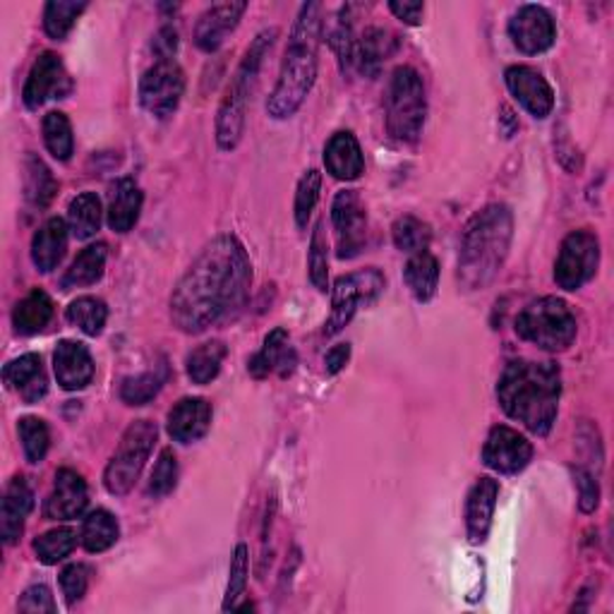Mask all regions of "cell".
Masks as SVG:
<instances>
[{
    "mask_svg": "<svg viewBox=\"0 0 614 614\" xmlns=\"http://www.w3.org/2000/svg\"><path fill=\"white\" fill-rule=\"evenodd\" d=\"M252 265L236 236L214 238L182 274L171 296V319L182 334H202L248 303Z\"/></svg>",
    "mask_w": 614,
    "mask_h": 614,
    "instance_id": "obj_1",
    "label": "cell"
},
{
    "mask_svg": "<svg viewBox=\"0 0 614 614\" xmlns=\"http://www.w3.org/2000/svg\"><path fill=\"white\" fill-rule=\"evenodd\" d=\"M562 375L555 363L512 360L497 382L499 406L533 435L545 437L557 420Z\"/></svg>",
    "mask_w": 614,
    "mask_h": 614,
    "instance_id": "obj_2",
    "label": "cell"
},
{
    "mask_svg": "<svg viewBox=\"0 0 614 614\" xmlns=\"http://www.w3.org/2000/svg\"><path fill=\"white\" fill-rule=\"evenodd\" d=\"M514 217L506 205H489L466 224L458 250V284L466 290H483L497 279L509 255Z\"/></svg>",
    "mask_w": 614,
    "mask_h": 614,
    "instance_id": "obj_3",
    "label": "cell"
},
{
    "mask_svg": "<svg viewBox=\"0 0 614 614\" xmlns=\"http://www.w3.org/2000/svg\"><path fill=\"white\" fill-rule=\"evenodd\" d=\"M319 12V3H305L300 8L294 34L288 39L279 80L267 101V111L276 120L294 116L317 80V51L321 39Z\"/></svg>",
    "mask_w": 614,
    "mask_h": 614,
    "instance_id": "obj_4",
    "label": "cell"
},
{
    "mask_svg": "<svg viewBox=\"0 0 614 614\" xmlns=\"http://www.w3.org/2000/svg\"><path fill=\"white\" fill-rule=\"evenodd\" d=\"M276 34H279L276 29H265V32H259L255 37L250 49L245 51V56L240 60L234 80H230V85L226 89V97L219 106V116H217V142L224 151L236 149L240 142L242 130H245V116H248V101H250V95L257 85L259 66H263L265 56L274 46Z\"/></svg>",
    "mask_w": 614,
    "mask_h": 614,
    "instance_id": "obj_5",
    "label": "cell"
},
{
    "mask_svg": "<svg viewBox=\"0 0 614 614\" xmlns=\"http://www.w3.org/2000/svg\"><path fill=\"white\" fill-rule=\"evenodd\" d=\"M387 132L394 142H418L427 118V97L423 77L416 68L402 66L389 77L387 87Z\"/></svg>",
    "mask_w": 614,
    "mask_h": 614,
    "instance_id": "obj_6",
    "label": "cell"
},
{
    "mask_svg": "<svg viewBox=\"0 0 614 614\" xmlns=\"http://www.w3.org/2000/svg\"><path fill=\"white\" fill-rule=\"evenodd\" d=\"M576 331L578 325L572 307L555 296L533 300L516 317V334L521 339L549 353L570 348L576 341Z\"/></svg>",
    "mask_w": 614,
    "mask_h": 614,
    "instance_id": "obj_7",
    "label": "cell"
},
{
    "mask_svg": "<svg viewBox=\"0 0 614 614\" xmlns=\"http://www.w3.org/2000/svg\"><path fill=\"white\" fill-rule=\"evenodd\" d=\"M159 427L151 420H135L120 437L116 454L111 456L109 466L103 473V485L111 495L122 497L135 487L137 478L149 460L154 444H157Z\"/></svg>",
    "mask_w": 614,
    "mask_h": 614,
    "instance_id": "obj_8",
    "label": "cell"
},
{
    "mask_svg": "<svg viewBox=\"0 0 614 614\" xmlns=\"http://www.w3.org/2000/svg\"><path fill=\"white\" fill-rule=\"evenodd\" d=\"M384 276L379 269H360L356 274L339 276L331 290V315L325 325V336L341 334L344 327L356 315L358 305H373L384 294Z\"/></svg>",
    "mask_w": 614,
    "mask_h": 614,
    "instance_id": "obj_9",
    "label": "cell"
},
{
    "mask_svg": "<svg viewBox=\"0 0 614 614\" xmlns=\"http://www.w3.org/2000/svg\"><path fill=\"white\" fill-rule=\"evenodd\" d=\"M597 267H601V240L588 228L572 230L564 238L555 265V281L564 290H578L586 286Z\"/></svg>",
    "mask_w": 614,
    "mask_h": 614,
    "instance_id": "obj_10",
    "label": "cell"
},
{
    "mask_svg": "<svg viewBox=\"0 0 614 614\" xmlns=\"http://www.w3.org/2000/svg\"><path fill=\"white\" fill-rule=\"evenodd\" d=\"M186 95V75L176 60H157L140 80V103L157 118H168Z\"/></svg>",
    "mask_w": 614,
    "mask_h": 614,
    "instance_id": "obj_11",
    "label": "cell"
},
{
    "mask_svg": "<svg viewBox=\"0 0 614 614\" xmlns=\"http://www.w3.org/2000/svg\"><path fill=\"white\" fill-rule=\"evenodd\" d=\"M331 224L336 230V255L341 259L360 255L367 238V214L356 190H344L334 197Z\"/></svg>",
    "mask_w": 614,
    "mask_h": 614,
    "instance_id": "obj_12",
    "label": "cell"
},
{
    "mask_svg": "<svg viewBox=\"0 0 614 614\" xmlns=\"http://www.w3.org/2000/svg\"><path fill=\"white\" fill-rule=\"evenodd\" d=\"M72 91V82L66 72L63 60L53 51H43L37 60L22 89V101L29 111H37L49 99H66Z\"/></svg>",
    "mask_w": 614,
    "mask_h": 614,
    "instance_id": "obj_13",
    "label": "cell"
},
{
    "mask_svg": "<svg viewBox=\"0 0 614 614\" xmlns=\"http://www.w3.org/2000/svg\"><path fill=\"white\" fill-rule=\"evenodd\" d=\"M533 458V444L506 425H495L483 444V464L504 475L521 473Z\"/></svg>",
    "mask_w": 614,
    "mask_h": 614,
    "instance_id": "obj_14",
    "label": "cell"
},
{
    "mask_svg": "<svg viewBox=\"0 0 614 614\" xmlns=\"http://www.w3.org/2000/svg\"><path fill=\"white\" fill-rule=\"evenodd\" d=\"M509 37L521 53L537 56L552 49L557 39V27L543 6H524L509 20Z\"/></svg>",
    "mask_w": 614,
    "mask_h": 614,
    "instance_id": "obj_15",
    "label": "cell"
},
{
    "mask_svg": "<svg viewBox=\"0 0 614 614\" xmlns=\"http://www.w3.org/2000/svg\"><path fill=\"white\" fill-rule=\"evenodd\" d=\"M506 87H509L512 97L524 106V109L533 118H547L555 109V91H552L545 77L528 68V66H514L504 72Z\"/></svg>",
    "mask_w": 614,
    "mask_h": 614,
    "instance_id": "obj_16",
    "label": "cell"
},
{
    "mask_svg": "<svg viewBox=\"0 0 614 614\" xmlns=\"http://www.w3.org/2000/svg\"><path fill=\"white\" fill-rule=\"evenodd\" d=\"M87 502L89 495L82 475L72 468H63L56 473L53 493L43 504V514L51 521H72L77 516H82V512L87 509Z\"/></svg>",
    "mask_w": 614,
    "mask_h": 614,
    "instance_id": "obj_17",
    "label": "cell"
},
{
    "mask_svg": "<svg viewBox=\"0 0 614 614\" xmlns=\"http://www.w3.org/2000/svg\"><path fill=\"white\" fill-rule=\"evenodd\" d=\"M248 3H217L207 8L195 24V43L205 53H214L238 27Z\"/></svg>",
    "mask_w": 614,
    "mask_h": 614,
    "instance_id": "obj_18",
    "label": "cell"
},
{
    "mask_svg": "<svg viewBox=\"0 0 614 614\" xmlns=\"http://www.w3.org/2000/svg\"><path fill=\"white\" fill-rule=\"evenodd\" d=\"M53 370L60 387L66 392H80L95 379V360L80 341H60L53 353Z\"/></svg>",
    "mask_w": 614,
    "mask_h": 614,
    "instance_id": "obj_19",
    "label": "cell"
},
{
    "mask_svg": "<svg viewBox=\"0 0 614 614\" xmlns=\"http://www.w3.org/2000/svg\"><path fill=\"white\" fill-rule=\"evenodd\" d=\"M499 497V483L493 478H481L471 487L466 499V533L473 545H483L493 528V516Z\"/></svg>",
    "mask_w": 614,
    "mask_h": 614,
    "instance_id": "obj_20",
    "label": "cell"
},
{
    "mask_svg": "<svg viewBox=\"0 0 614 614\" xmlns=\"http://www.w3.org/2000/svg\"><path fill=\"white\" fill-rule=\"evenodd\" d=\"M211 427V404L207 398H180L168 413V435L174 442L192 444L202 439Z\"/></svg>",
    "mask_w": 614,
    "mask_h": 614,
    "instance_id": "obj_21",
    "label": "cell"
},
{
    "mask_svg": "<svg viewBox=\"0 0 614 614\" xmlns=\"http://www.w3.org/2000/svg\"><path fill=\"white\" fill-rule=\"evenodd\" d=\"M296 365H298V356H296V348L290 346L288 331L274 329L267 334L263 350H259L257 356L248 363V373L255 379H265L271 373H276L279 377H288V375H294Z\"/></svg>",
    "mask_w": 614,
    "mask_h": 614,
    "instance_id": "obj_22",
    "label": "cell"
},
{
    "mask_svg": "<svg viewBox=\"0 0 614 614\" xmlns=\"http://www.w3.org/2000/svg\"><path fill=\"white\" fill-rule=\"evenodd\" d=\"M3 382L8 389L18 392L24 404H39L49 392V379H46L41 358L37 353H27L18 360H10L3 367Z\"/></svg>",
    "mask_w": 614,
    "mask_h": 614,
    "instance_id": "obj_23",
    "label": "cell"
},
{
    "mask_svg": "<svg viewBox=\"0 0 614 614\" xmlns=\"http://www.w3.org/2000/svg\"><path fill=\"white\" fill-rule=\"evenodd\" d=\"M34 509V493L24 478H12L6 497L3 509H0V535H3L6 545H14L20 541L24 531V518Z\"/></svg>",
    "mask_w": 614,
    "mask_h": 614,
    "instance_id": "obj_24",
    "label": "cell"
},
{
    "mask_svg": "<svg viewBox=\"0 0 614 614\" xmlns=\"http://www.w3.org/2000/svg\"><path fill=\"white\" fill-rule=\"evenodd\" d=\"M325 166L327 174L336 180H358L365 171V157L356 135L348 130L331 135L325 147Z\"/></svg>",
    "mask_w": 614,
    "mask_h": 614,
    "instance_id": "obj_25",
    "label": "cell"
},
{
    "mask_svg": "<svg viewBox=\"0 0 614 614\" xmlns=\"http://www.w3.org/2000/svg\"><path fill=\"white\" fill-rule=\"evenodd\" d=\"M68 230L70 226L60 217L49 219L37 230L32 238V263L39 271L49 274L63 263L68 250Z\"/></svg>",
    "mask_w": 614,
    "mask_h": 614,
    "instance_id": "obj_26",
    "label": "cell"
},
{
    "mask_svg": "<svg viewBox=\"0 0 614 614\" xmlns=\"http://www.w3.org/2000/svg\"><path fill=\"white\" fill-rule=\"evenodd\" d=\"M396 37L382 27H367L358 34L356 43V70L367 77H375L382 66L396 53Z\"/></svg>",
    "mask_w": 614,
    "mask_h": 614,
    "instance_id": "obj_27",
    "label": "cell"
},
{
    "mask_svg": "<svg viewBox=\"0 0 614 614\" xmlns=\"http://www.w3.org/2000/svg\"><path fill=\"white\" fill-rule=\"evenodd\" d=\"M142 190L132 178H120L113 182L109 199V226L116 234H128V230L140 219L142 211Z\"/></svg>",
    "mask_w": 614,
    "mask_h": 614,
    "instance_id": "obj_28",
    "label": "cell"
},
{
    "mask_svg": "<svg viewBox=\"0 0 614 614\" xmlns=\"http://www.w3.org/2000/svg\"><path fill=\"white\" fill-rule=\"evenodd\" d=\"M51 319H53V300L39 288H34L32 294L24 296L12 310L14 331L22 336H34L43 331L49 327Z\"/></svg>",
    "mask_w": 614,
    "mask_h": 614,
    "instance_id": "obj_29",
    "label": "cell"
},
{
    "mask_svg": "<svg viewBox=\"0 0 614 614\" xmlns=\"http://www.w3.org/2000/svg\"><path fill=\"white\" fill-rule=\"evenodd\" d=\"M404 279H406V286L410 288L413 298H416L418 303L433 300L435 294H437V284H439L437 257L433 252H427V250L416 252L406 263Z\"/></svg>",
    "mask_w": 614,
    "mask_h": 614,
    "instance_id": "obj_30",
    "label": "cell"
},
{
    "mask_svg": "<svg viewBox=\"0 0 614 614\" xmlns=\"http://www.w3.org/2000/svg\"><path fill=\"white\" fill-rule=\"evenodd\" d=\"M106 257H109V250H106L103 242L89 245V248H85L80 255L75 257V263L66 271L63 281H60V288L72 290V288H85V286L97 284L103 276Z\"/></svg>",
    "mask_w": 614,
    "mask_h": 614,
    "instance_id": "obj_31",
    "label": "cell"
},
{
    "mask_svg": "<svg viewBox=\"0 0 614 614\" xmlns=\"http://www.w3.org/2000/svg\"><path fill=\"white\" fill-rule=\"evenodd\" d=\"M58 192V182L53 178V174L49 171V166H46L37 154H27L24 159V197L27 202L43 209L51 205V199Z\"/></svg>",
    "mask_w": 614,
    "mask_h": 614,
    "instance_id": "obj_32",
    "label": "cell"
},
{
    "mask_svg": "<svg viewBox=\"0 0 614 614\" xmlns=\"http://www.w3.org/2000/svg\"><path fill=\"white\" fill-rule=\"evenodd\" d=\"M101 217H103V211H101V199L97 197V192L77 195L68 209V224H70L72 236L77 240L95 238L101 228Z\"/></svg>",
    "mask_w": 614,
    "mask_h": 614,
    "instance_id": "obj_33",
    "label": "cell"
},
{
    "mask_svg": "<svg viewBox=\"0 0 614 614\" xmlns=\"http://www.w3.org/2000/svg\"><path fill=\"white\" fill-rule=\"evenodd\" d=\"M228 356V348L224 341H207L202 346H197L190 350V356L186 360L188 367V377L195 384H209L219 377L224 358Z\"/></svg>",
    "mask_w": 614,
    "mask_h": 614,
    "instance_id": "obj_34",
    "label": "cell"
},
{
    "mask_svg": "<svg viewBox=\"0 0 614 614\" xmlns=\"http://www.w3.org/2000/svg\"><path fill=\"white\" fill-rule=\"evenodd\" d=\"M118 533L120 531H118L116 516L106 509H97L85 518L82 545L87 552H91V555H97V552H106L116 545Z\"/></svg>",
    "mask_w": 614,
    "mask_h": 614,
    "instance_id": "obj_35",
    "label": "cell"
},
{
    "mask_svg": "<svg viewBox=\"0 0 614 614\" xmlns=\"http://www.w3.org/2000/svg\"><path fill=\"white\" fill-rule=\"evenodd\" d=\"M70 325H75L87 336H99L106 327V319H109V307L101 298L95 296H82L70 303L66 313Z\"/></svg>",
    "mask_w": 614,
    "mask_h": 614,
    "instance_id": "obj_36",
    "label": "cell"
},
{
    "mask_svg": "<svg viewBox=\"0 0 614 614\" xmlns=\"http://www.w3.org/2000/svg\"><path fill=\"white\" fill-rule=\"evenodd\" d=\"M87 10L85 0H51V3H46L43 8V29L46 34L56 41H63L77 22V18Z\"/></svg>",
    "mask_w": 614,
    "mask_h": 614,
    "instance_id": "obj_37",
    "label": "cell"
},
{
    "mask_svg": "<svg viewBox=\"0 0 614 614\" xmlns=\"http://www.w3.org/2000/svg\"><path fill=\"white\" fill-rule=\"evenodd\" d=\"M43 142L46 149L53 154V159L68 161L75 151L72 126L63 111H51L43 116Z\"/></svg>",
    "mask_w": 614,
    "mask_h": 614,
    "instance_id": "obj_38",
    "label": "cell"
},
{
    "mask_svg": "<svg viewBox=\"0 0 614 614\" xmlns=\"http://www.w3.org/2000/svg\"><path fill=\"white\" fill-rule=\"evenodd\" d=\"M392 236H394V245L398 250L416 255V252H423L429 248L433 230H429V226L416 217H402L394 221Z\"/></svg>",
    "mask_w": 614,
    "mask_h": 614,
    "instance_id": "obj_39",
    "label": "cell"
},
{
    "mask_svg": "<svg viewBox=\"0 0 614 614\" xmlns=\"http://www.w3.org/2000/svg\"><path fill=\"white\" fill-rule=\"evenodd\" d=\"M77 545V537L72 528H53L49 533H43L41 537L34 541V552L41 564L53 566L58 562H63L70 552Z\"/></svg>",
    "mask_w": 614,
    "mask_h": 614,
    "instance_id": "obj_40",
    "label": "cell"
},
{
    "mask_svg": "<svg viewBox=\"0 0 614 614\" xmlns=\"http://www.w3.org/2000/svg\"><path fill=\"white\" fill-rule=\"evenodd\" d=\"M20 439H22L24 458L29 464H41L51 447L49 425H46L41 418L27 416L20 420Z\"/></svg>",
    "mask_w": 614,
    "mask_h": 614,
    "instance_id": "obj_41",
    "label": "cell"
},
{
    "mask_svg": "<svg viewBox=\"0 0 614 614\" xmlns=\"http://www.w3.org/2000/svg\"><path fill=\"white\" fill-rule=\"evenodd\" d=\"M164 379H166L164 373H145V375L122 379L120 398L128 406H147L151 398L161 392Z\"/></svg>",
    "mask_w": 614,
    "mask_h": 614,
    "instance_id": "obj_42",
    "label": "cell"
},
{
    "mask_svg": "<svg viewBox=\"0 0 614 614\" xmlns=\"http://www.w3.org/2000/svg\"><path fill=\"white\" fill-rule=\"evenodd\" d=\"M178 485V458L174 449H164L159 454L157 466L151 471V478L147 485V495L154 499H161L166 495H171Z\"/></svg>",
    "mask_w": 614,
    "mask_h": 614,
    "instance_id": "obj_43",
    "label": "cell"
},
{
    "mask_svg": "<svg viewBox=\"0 0 614 614\" xmlns=\"http://www.w3.org/2000/svg\"><path fill=\"white\" fill-rule=\"evenodd\" d=\"M307 269H310V281L321 294L329 290V252H327V238L321 224L315 226L313 240H310V257H307Z\"/></svg>",
    "mask_w": 614,
    "mask_h": 614,
    "instance_id": "obj_44",
    "label": "cell"
},
{
    "mask_svg": "<svg viewBox=\"0 0 614 614\" xmlns=\"http://www.w3.org/2000/svg\"><path fill=\"white\" fill-rule=\"evenodd\" d=\"M248 572H250V552H248V545L240 543L234 552V559H230L224 610H234L238 605L240 595L245 593V588H248Z\"/></svg>",
    "mask_w": 614,
    "mask_h": 614,
    "instance_id": "obj_45",
    "label": "cell"
},
{
    "mask_svg": "<svg viewBox=\"0 0 614 614\" xmlns=\"http://www.w3.org/2000/svg\"><path fill=\"white\" fill-rule=\"evenodd\" d=\"M319 190H321V174L317 168H310V171L300 178L296 190V224L300 228H305L307 219L313 217L319 199Z\"/></svg>",
    "mask_w": 614,
    "mask_h": 614,
    "instance_id": "obj_46",
    "label": "cell"
},
{
    "mask_svg": "<svg viewBox=\"0 0 614 614\" xmlns=\"http://www.w3.org/2000/svg\"><path fill=\"white\" fill-rule=\"evenodd\" d=\"M89 586V572L85 564H70L60 572V591H63L68 605L80 603Z\"/></svg>",
    "mask_w": 614,
    "mask_h": 614,
    "instance_id": "obj_47",
    "label": "cell"
},
{
    "mask_svg": "<svg viewBox=\"0 0 614 614\" xmlns=\"http://www.w3.org/2000/svg\"><path fill=\"white\" fill-rule=\"evenodd\" d=\"M20 612H29V614H56V601L53 593L49 586H43V583H37V586L27 588L20 597Z\"/></svg>",
    "mask_w": 614,
    "mask_h": 614,
    "instance_id": "obj_48",
    "label": "cell"
},
{
    "mask_svg": "<svg viewBox=\"0 0 614 614\" xmlns=\"http://www.w3.org/2000/svg\"><path fill=\"white\" fill-rule=\"evenodd\" d=\"M574 478L578 485V506L583 514H593L601 504V487H597V481L593 478V473L586 468H576Z\"/></svg>",
    "mask_w": 614,
    "mask_h": 614,
    "instance_id": "obj_49",
    "label": "cell"
},
{
    "mask_svg": "<svg viewBox=\"0 0 614 614\" xmlns=\"http://www.w3.org/2000/svg\"><path fill=\"white\" fill-rule=\"evenodd\" d=\"M151 49L157 60H176V51H178V32L174 27H161L157 37L151 41Z\"/></svg>",
    "mask_w": 614,
    "mask_h": 614,
    "instance_id": "obj_50",
    "label": "cell"
},
{
    "mask_svg": "<svg viewBox=\"0 0 614 614\" xmlns=\"http://www.w3.org/2000/svg\"><path fill=\"white\" fill-rule=\"evenodd\" d=\"M389 10L396 14V20H402V22H406L410 27H416V24L423 22L425 6L423 3H398V0H392Z\"/></svg>",
    "mask_w": 614,
    "mask_h": 614,
    "instance_id": "obj_51",
    "label": "cell"
},
{
    "mask_svg": "<svg viewBox=\"0 0 614 614\" xmlns=\"http://www.w3.org/2000/svg\"><path fill=\"white\" fill-rule=\"evenodd\" d=\"M350 360V344H339L334 346L327 356H325V367H327V375H339L344 367L348 365Z\"/></svg>",
    "mask_w": 614,
    "mask_h": 614,
    "instance_id": "obj_52",
    "label": "cell"
}]
</instances>
